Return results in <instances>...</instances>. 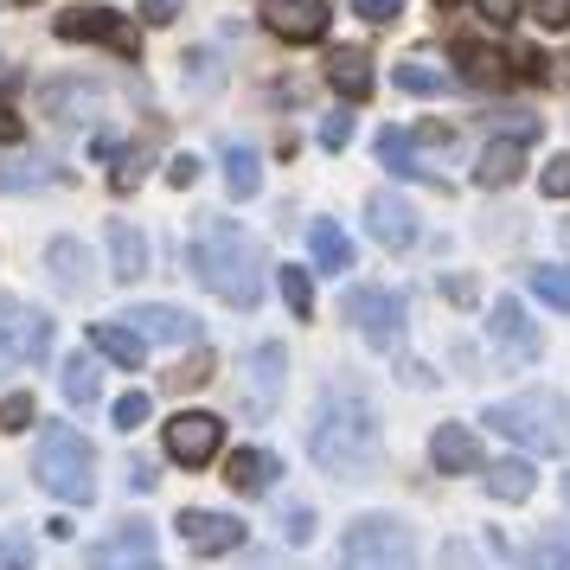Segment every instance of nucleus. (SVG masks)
Wrapping results in <instances>:
<instances>
[{"label":"nucleus","instance_id":"obj_1","mask_svg":"<svg viewBox=\"0 0 570 570\" xmlns=\"http://www.w3.org/2000/svg\"><path fill=\"white\" fill-rule=\"evenodd\" d=\"M379 455H385V430H379L372 397L353 385H327L308 423V462L334 481H360L379 468Z\"/></svg>","mask_w":570,"mask_h":570},{"label":"nucleus","instance_id":"obj_2","mask_svg":"<svg viewBox=\"0 0 570 570\" xmlns=\"http://www.w3.org/2000/svg\"><path fill=\"white\" fill-rule=\"evenodd\" d=\"M263 244L237 218H218L206 212L199 218V232H193V276L218 295V302H232V308H257L263 302Z\"/></svg>","mask_w":570,"mask_h":570},{"label":"nucleus","instance_id":"obj_3","mask_svg":"<svg viewBox=\"0 0 570 570\" xmlns=\"http://www.w3.org/2000/svg\"><path fill=\"white\" fill-rule=\"evenodd\" d=\"M488 430H500L507 442L532 449V455H570V404L558 391H519V397H500L481 416Z\"/></svg>","mask_w":570,"mask_h":570},{"label":"nucleus","instance_id":"obj_4","mask_svg":"<svg viewBox=\"0 0 570 570\" xmlns=\"http://www.w3.org/2000/svg\"><path fill=\"white\" fill-rule=\"evenodd\" d=\"M32 474L39 488L65 500V507H90L97 500V449L71 430V423H46L39 449H32Z\"/></svg>","mask_w":570,"mask_h":570},{"label":"nucleus","instance_id":"obj_5","mask_svg":"<svg viewBox=\"0 0 570 570\" xmlns=\"http://www.w3.org/2000/svg\"><path fill=\"white\" fill-rule=\"evenodd\" d=\"M340 570H416V539L404 519L391 513H365L346 525L340 544Z\"/></svg>","mask_w":570,"mask_h":570},{"label":"nucleus","instance_id":"obj_6","mask_svg":"<svg viewBox=\"0 0 570 570\" xmlns=\"http://www.w3.org/2000/svg\"><path fill=\"white\" fill-rule=\"evenodd\" d=\"M58 321L20 295H0V365H46L52 360Z\"/></svg>","mask_w":570,"mask_h":570},{"label":"nucleus","instance_id":"obj_7","mask_svg":"<svg viewBox=\"0 0 570 570\" xmlns=\"http://www.w3.org/2000/svg\"><path fill=\"white\" fill-rule=\"evenodd\" d=\"M58 39H71V46H109L116 58H141V32L135 20H122L116 7H78V13H58Z\"/></svg>","mask_w":570,"mask_h":570},{"label":"nucleus","instance_id":"obj_8","mask_svg":"<svg viewBox=\"0 0 570 570\" xmlns=\"http://www.w3.org/2000/svg\"><path fill=\"white\" fill-rule=\"evenodd\" d=\"M160 442H167V462L180 468H206L218 462V449H225V416L212 411H180L167 430H160Z\"/></svg>","mask_w":570,"mask_h":570},{"label":"nucleus","instance_id":"obj_9","mask_svg":"<svg viewBox=\"0 0 570 570\" xmlns=\"http://www.w3.org/2000/svg\"><path fill=\"white\" fill-rule=\"evenodd\" d=\"M109 104V90L97 78H46L39 83V109L52 116L58 129H83V122H97Z\"/></svg>","mask_w":570,"mask_h":570},{"label":"nucleus","instance_id":"obj_10","mask_svg":"<svg viewBox=\"0 0 570 570\" xmlns=\"http://www.w3.org/2000/svg\"><path fill=\"white\" fill-rule=\"evenodd\" d=\"M346 321L372 346H397V334H404V295H391V288H353L346 295Z\"/></svg>","mask_w":570,"mask_h":570},{"label":"nucleus","instance_id":"obj_11","mask_svg":"<svg viewBox=\"0 0 570 570\" xmlns=\"http://www.w3.org/2000/svg\"><path fill=\"white\" fill-rule=\"evenodd\" d=\"M263 27L288 39V46H314L334 27V7L327 0H263Z\"/></svg>","mask_w":570,"mask_h":570},{"label":"nucleus","instance_id":"obj_12","mask_svg":"<svg viewBox=\"0 0 570 570\" xmlns=\"http://www.w3.org/2000/svg\"><path fill=\"white\" fill-rule=\"evenodd\" d=\"M122 327H129L141 346H148V340H155V346H199V334H206V327H199V321H193L186 308H174V302H148V308H129V314H122Z\"/></svg>","mask_w":570,"mask_h":570},{"label":"nucleus","instance_id":"obj_13","mask_svg":"<svg viewBox=\"0 0 570 570\" xmlns=\"http://www.w3.org/2000/svg\"><path fill=\"white\" fill-rule=\"evenodd\" d=\"M488 334H493V346H500L513 365H532V360H539V327L525 321V308H519L513 295H500V302L488 308Z\"/></svg>","mask_w":570,"mask_h":570},{"label":"nucleus","instance_id":"obj_14","mask_svg":"<svg viewBox=\"0 0 570 570\" xmlns=\"http://www.w3.org/2000/svg\"><path fill=\"white\" fill-rule=\"evenodd\" d=\"M283 372H288V346L283 340H263L257 353H250V385H244L250 416H269L283 404Z\"/></svg>","mask_w":570,"mask_h":570},{"label":"nucleus","instance_id":"obj_15","mask_svg":"<svg viewBox=\"0 0 570 570\" xmlns=\"http://www.w3.org/2000/svg\"><path fill=\"white\" fill-rule=\"evenodd\" d=\"M129 564H155V525H141V519H122V525L90 551V570H129Z\"/></svg>","mask_w":570,"mask_h":570},{"label":"nucleus","instance_id":"obj_16","mask_svg":"<svg viewBox=\"0 0 570 570\" xmlns=\"http://www.w3.org/2000/svg\"><path fill=\"white\" fill-rule=\"evenodd\" d=\"M180 539L199 551V558H225V551H237L244 544V519H232V513H180Z\"/></svg>","mask_w":570,"mask_h":570},{"label":"nucleus","instance_id":"obj_17","mask_svg":"<svg viewBox=\"0 0 570 570\" xmlns=\"http://www.w3.org/2000/svg\"><path fill=\"white\" fill-rule=\"evenodd\" d=\"M365 225H372V237L385 244V250H411L416 244V212L397 199V193H372L365 199Z\"/></svg>","mask_w":570,"mask_h":570},{"label":"nucleus","instance_id":"obj_18","mask_svg":"<svg viewBox=\"0 0 570 570\" xmlns=\"http://www.w3.org/2000/svg\"><path fill=\"white\" fill-rule=\"evenodd\" d=\"M430 462H436V474H481V442H474V430L468 423H436Z\"/></svg>","mask_w":570,"mask_h":570},{"label":"nucleus","instance_id":"obj_19","mask_svg":"<svg viewBox=\"0 0 570 570\" xmlns=\"http://www.w3.org/2000/svg\"><path fill=\"white\" fill-rule=\"evenodd\" d=\"M104 237H109V269H116V283H141V276H148V237L135 232L129 218H109Z\"/></svg>","mask_w":570,"mask_h":570},{"label":"nucleus","instance_id":"obj_20","mask_svg":"<svg viewBox=\"0 0 570 570\" xmlns=\"http://www.w3.org/2000/svg\"><path fill=\"white\" fill-rule=\"evenodd\" d=\"M519 167H525V135H500L474 160V186H513Z\"/></svg>","mask_w":570,"mask_h":570},{"label":"nucleus","instance_id":"obj_21","mask_svg":"<svg viewBox=\"0 0 570 570\" xmlns=\"http://www.w3.org/2000/svg\"><path fill=\"white\" fill-rule=\"evenodd\" d=\"M276 474H283V462H276L269 449H232V455H225V481H232L237 493H269Z\"/></svg>","mask_w":570,"mask_h":570},{"label":"nucleus","instance_id":"obj_22","mask_svg":"<svg viewBox=\"0 0 570 570\" xmlns=\"http://www.w3.org/2000/svg\"><path fill=\"white\" fill-rule=\"evenodd\" d=\"M46 276H52L65 295H83V288H90V250H83L78 237H52V250H46Z\"/></svg>","mask_w":570,"mask_h":570},{"label":"nucleus","instance_id":"obj_23","mask_svg":"<svg viewBox=\"0 0 570 570\" xmlns=\"http://www.w3.org/2000/svg\"><path fill=\"white\" fill-rule=\"evenodd\" d=\"M90 353H104V360L122 365V372H141V365H148V346H141L122 321H97V327H90Z\"/></svg>","mask_w":570,"mask_h":570},{"label":"nucleus","instance_id":"obj_24","mask_svg":"<svg viewBox=\"0 0 570 570\" xmlns=\"http://www.w3.org/2000/svg\"><path fill=\"white\" fill-rule=\"evenodd\" d=\"M327 83H334L346 104H365V97H372V58H365L360 46H340V52L327 58Z\"/></svg>","mask_w":570,"mask_h":570},{"label":"nucleus","instance_id":"obj_25","mask_svg":"<svg viewBox=\"0 0 570 570\" xmlns=\"http://www.w3.org/2000/svg\"><path fill=\"white\" fill-rule=\"evenodd\" d=\"M308 257H314V269L340 276V269H353V237L340 232L334 218H314L308 225Z\"/></svg>","mask_w":570,"mask_h":570},{"label":"nucleus","instance_id":"obj_26","mask_svg":"<svg viewBox=\"0 0 570 570\" xmlns=\"http://www.w3.org/2000/svg\"><path fill=\"white\" fill-rule=\"evenodd\" d=\"M532 488H539L532 462H519V455H507V462H488V493H493V500L519 507V500H532Z\"/></svg>","mask_w":570,"mask_h":570},{"label":"nucleus","instance_id":"obj_27","mask_svg":"<svg viewBox=\"0 0 570 570\" xmlns=\"http://www.w3.org/2000/svg\"><path fill=\"white\" fill-rule=\"evenodd\" d=\"M455 65H462V78L481 83V90H500V83L513 78V71H507V58L488 52V46H474V39H462V46H455Z\"/></svg>","mask_w":570,"mask_h":570},{"label":"nucleus","instance_id":"obj_28","mask_svg":"<svg viewBox=\"0 0 570 570\" xmlns=\"http://www.w3.org/2000/svg\"><path fill=\"white\" fill-rule=\"evenodd\" d=\"M391 78H397V90H404V97H442V90H455V78H449L442 65H430V58H404Z\"/></svg>","mask_w":570,"mask_h":570},{"label":"nucleus","instance_id":"obj_29","mask_svg":"<svg viewBox=\"0 0 570 570\" xmlns=\"http://www.w3.org/2000/svg\"><path fill=\"white\" fill-rule=\"evenodd\" d=\"M225 186H232V199H257V186H263L257 148H244V141H232V148H225Z\"/></svg>","mask_w":570,"mask_h":570},{"label":"nucleus","instance_id":"obj_30","mask_svg":"<svg viewBox=\"0 0 570 570\" xmlns=\"http://www.w3.org/2000/svg\"><path fill=\"white\" fill-rule=\"evenodd\" d=\"M65 397H71L78 411L104 397V379H97V353H71V360H65Z\"/></svg>","mask_w":570,"mask_h":570},{"label":"nucleus","instance_id":"obj_31","mask_svg":"<svg viewBox=\"0 0 570 570\" xmlns=\"http://www.w3.org/2000/svg\"><path fill=\"white\" fill-rule=\"evenodd\" d=\"M379 160H385V174H397V180H423L416 141H411L404 129H385V135H379Z\"/></svg>","mask_w":570,"mask_h":570},{"label":"nucleus","instance_id":"obj_32","mask_svg":"<svg viewBox=\"0 0 570 570\" xmlns=\"http://www.w3.org/2000/svg\"><path fill=\"white\" fill-rule=\"evenodd\" d=\"M90 155L116 160V193H135V186H141V148H122V141L97 135V141H90Z\"/></svg>","mask_w":570,"mask_h":570},{"label":"nucleus","instance_id":"obj_33","mask_svg":"<svg viewBox=\"0 0 570 570\" xmlns=\"http://www.w3.org/2000/svg\"><path fill=\"white\" fill-rule=\"evenodd\" d=\"M46 180H52V160H39V155L0 160V193H27V186H46Z\"/></svg>","mask_w":570,"mask_h":570},{"label":"nucleus","instance_id":"obj_34","mask_svg":"<svg viewBox=\"0 0 570 570\" xmlns=\"http://www.w3.org/2000/svg\"><path fill=\"white\" fill-rule=\"evenodd\" d=\"M532 295L551 308H570V263H539L532 269Z\"/></svg>","mask_w":570,"mask_h":570},{"label":"nucleus","instance_id":"obj_35","mask_svg":"<svg viewBox=\"0 0 570 570\" xmlns=\"http://www.w3.org/2000/svg\"><path fill=\"white\" fill-rule=\"evenodd\" d=\"M276 283H283L288 314H295V321H308V314H314V283H308V269H295V263H283V269H276Z\"/></svg>","mask_w":570,"mask_h":570},{"label":"nucleus","instance_id":"obj_36","mask_svg":"<svg viewBox=\"0 0 570 570\" xmlns=\"http://www.w3.org/2000/svg\"><path fill=\"white\" fill-rule=\"evenodd\" d=\"M109 416H116V430H141V423L155 416V397H148V391H122V397L109 404Z\"/></svg>","mask_w":570,"mask_h":570},{"label":"nucleus","instance_id":"obj_37","mask_svg":"<svg viewBox=\"0 0 570 570\" xmlns=\"http://www.w3.org/2000/svg\"><path fill=\"white\" fill-rule=\"evenodd\" d=\"M206 379H212V346H206V353H193V360H180L160 385H167V391H193V385H206Z\"/></svg>","mask_w":570,"mask_h":570},{"label":"nucleus","instance_id":"obj_38","mask_svg":"<svg viewBox=\"0 0 570 570\" xmlns=\"http://www.w3.org/2000/svg\"><path fill=\"white\" fill-rule=\"evenodd\" d=\"M525 570H570V539H539L525 551Z\"/></svg>","mask_w":570,"mask_h":570},{"label":"nucleus","instance_id":"obj_39","mask_svg":"<svg viewBox=\"0 0 570 570\" xmlns=\"http://www.w3.org/2000/svg\"><path fill=\"white\" fill-rule=\"evenodd\" d=\"M539 186H544V199H570V155H558V160H544V174H539Z\"/></svg>","mask_w":570,"mask_h":570},{"label":"nucleus","instance_id":"obj_40","mask_svg":"<svg viewBox=\"0 0 570 570\" xmlns=\"http://www.w3.org/2000/svg\"><path fill=\"white\" fill-rule=\"evenodd\" d=\"M0 430H32V397L27 391H13V397L0 404Z\"/></svg>","mask_w":570,"mask_h":570},{"label":"nucleus","instance_id":"obj_41","mask_svg":"<svg viewBox=\"0 0 570 570\" xmlns=\"http://www.w3.org/2000/svg\"><path fill=\"white\" fill-rule=\"evenodd\" d=\"M353 141V116L334 109V116H321V148H346Z\"/></svg>","mask_w":570,"mask_h":570},{"label":"nucleus","instance_id":"obj_42","mask_svg":"<svg viewBox=\"0 0 570 570\" xmlns=\"http://www.w3.org/2000/svg\"><path fill=\"white\" fill-rule=\"evenodd\" d=\"M353 13H360V20H372V27H391V20L404 13V0H353Z\"/></svg>","mask_w":570,"mask_h":570},{"label":"nucleus","instance_id":"obj_43","mask_svg":"<svg viewBox=\"0 0 570 570\" xmlns=\"http://www.w3.org/2000/svg\"><path fill=\"white\" fill-rule=\"evenodd\" d=\"M474 7H481V20H488V27H513V20H519V0H474Z\"/></svg>","mask_w":570,"mask_h":570},{"label":"nucleus","instance_id":"obj_44","mask_svg":"<svg viewBox=\"0 0 570 570\" xmlns=\"http://www.w3.org/2000/svg\"><path fill=\"white\" fill-rule=\"evenodd\" d=\"M0 570H32L27 564V539H20V532H7V539H0Z\"/></svg>","mask_w":570,"mask_h":570},{"label":"nucleus","instance_id":"obj_45","mask_svg":"<svg viewBox=\"0 0 570 570\" xmlns=\"http://www.w3.org/2000/svg\"><path fill=\"white\" fill-rule=\"evenodd\" d=\"M532 13H539V27H551V32H564V27H570V0H539Z\"/></svg>","mask_w":570,"mask_h":570},{"label":"nucleus","instance_id":"obj_46","mask_svg":"<svg viewBox=\"0 0 570 570\" xmlns=\"http://www.w3.org/2000/svg\"><path fill=\"white\" fill-rule=\"evenodd\" d=\"M283 525H288V539H295V544H308L314 539V507H288Z\"/></svg>","mask_w":570,"mask_h":570},{"label":"nucleus","instance_id":"obj_47","mask_svg":"<svg viewBox=\"0 0 570 570\" xmlns=\"http://www.w3.org/2000/svg\"><path fill=\"white\" fill-rule=\"evenodd\" d=\"M167 180L193 186V180H199V155H174V160H167Z\"/></svg>","mask_w":570,"mask_h":570},{"label":"nucleus","instance_id":"obj_48","mask_svg":"<svg viewBox=\"0 0 570 570\" xmlns=\"http://www.w3.org/2000/svg\"><path fill=\"white\" fill-rule=\"evenodd\" d=\"M141 20H155V27H167V20H180V0H148V13Z\"/></svg>","mask_w":570,"mask_h":570},{"label":"nucleus","instance_id":"obj_49","mask_svg":"<svg viewBox=\"0 0 570 570\" xmlns=\"http://www.w3.org/2000/svg\"><path fill=\"white\" fill-rule=\"evenodd\" d=\"M129 488H135V493H148V488H155V468L141 462V455L129 462Z\"/></svg>","mask_w":570,"mask_h":570},{"label":"nucleus","instance_id":"obj_50","mask_svg":"<svg viewBox=\"0 0 570 570\" xmlns=\"http://www.w3.org/2000/svg\"><path fill=\"white\" fill-rule=\"evenodd\" d=\"M13 141H20V116L0 104V148H13Z\"/></svg>","mask_w":570,"mask_h":570},{"label":"nucleus","instance_id":"obj_51","mask_svg":"<svg viewBox=\"0 0 570 570\" xmlns=\"http://www.w3.org/2000/svg\"><path fill=\"white\" fill-rule=\"evenodd\" d=\"M558 83H570V58H564V71H558Z\"/></svg>","mask_w":570,"mask_h":570},{"label":"nucleus","instance_id":"obj_52","mask_svg":"<svg viewBox=\"0 0 570 570\" xmlns=\"http://www.w3.org/2000/svg\"><path fill=\"white\" fill-rule=\"evenodd\" d=\"M129 570H160V558H155V564H129Z\"/></svg>","mask_w":570,"mask_h":570},{"label":"nucleus","instance_id":"obj_53","mask_svg":"<svg viewBox=\"0 0 570 570\" xmlns=\"http://www.w3.org/2000/svg\"><path fill=\"white\" fill-rule=\"evenodd\" d=\"M564 500H570V474H564Z\"/></svg>","mask_w":570,"mask_h":570},{"label":"nucleus","instance_id":"obj_54","mask_svg":"<svg viewBox=\"0 0 570 570\" xmlns=\"http://www.w3.org/2000/svg\"><path fill=\"white\" fill-rule=\"evenodd\" d=\"M20 7H32V0H20Z\"/></svg>","mask_w":570,"mask_h":570}]
</instances>
